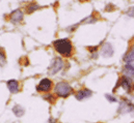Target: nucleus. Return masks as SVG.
Returning <instances> with one entry per match:
<instances>
[{"label":"nucleus","mask_w":134,"mask_h":123,"mask_svg":"<svg viewBox=\"0 0 134 123\" xmlns=\"http://www.w3.org/2000/svg\"><path fill=\"white\" fill-rule=\"evenodd\" d=\"M53 46L56 50V52H58L59 54L64 55V56H70L72 54L73 51V47L71 41L67 38H63V39H57L53 42Z\"/></svg>","instance_id":"1"},{"label":"nucleus","mask_w":134,"mask_h":123,"mask_svg":"<svg viewBox=\"0 0 134 123\" xmlns=\"http://www.w3.org/2000/svg\"><path fill=\"white\" fill-rule=\"evenodd\" d=\"M54 92L57 96L66 98V97L70 96L73 93V88L71 87L70 84H68L67 82H59V83H57L55 85Z\"/></svg>","instance_id":"2"},{"label":"nucleus","mask_w":134,"mask_h":123,"mask_svg":"<svg viewBox=\"0 0 134 123\" xmlns=\"http://www.w3.org/2000/svg\"><path fill=\"white\" fill-rule=\"evenodd\" d=\"M118 112H119V114L132 113V112H134V106L131 102H129V100L123 99V100L120 102V107H119Z\"/></svg>","instance_id":"3"},{"label":"nucleus","mask_w":134,"mask_h":123,"mask_svg":"<svg viewBox=\"0 0 134 123\" xmlns=\"http://www.w3.org/2000/svg\"><path fill=\"white\" fill-rule=\"evenodd\" d=\"M52 85H53V83H52L51 80H49V79H43L40 82V84L37 85L36 90L40 91V92H49L51 90V88H52Z\"/></svg>","instance_id":"4"},{"label":"nucleus","mask_w":134,"mask_h":123,"mask_svg":"<svg viewBox=\"0 0 134 123\" xmlns=\"http://www.w3.org/2000/svg\"><path fill=\"white\" fill-rule=\"evenodd\" d=\"M120 85L124 88V90H126L128 93H130L131 91H132V89H133V83H132V80H131L130 78H128V77H125V76L121 79V82H120L119 85H116V87L120 86Z\"/></svg>","instance_id":"5"},{"label":"nucleus","mask_w":134,"mask_h":123,"mask_svg":"<svg viewBox=\"0 0 134 123\" xmlns=\"http://www.w3.org/2000/svg\"><path fill=\"white\" fill-rule=\"evenodd\" d=\"M63 66H64V62L63 60L60 59V58H56L53 63H52V65H51V68H50V72H51V75H55L56 72H58L62 68H63Z\"/></svg>","instance_id":"6"},{"label":"nucleus","mask_w":134,"mask_h":123,"mask_svg":"<svg viewBox=\"0 0 134 123\" xmlns=\"http://www.w3.org/2000/svg\"><path fill=\"white\" fill-rule=\"evenodd\" d=\"M6 85H7V88H8V90H9V92L15 94V93H18L20 91L19 82L16 81V80H9V81H7Z\"/></svg>","instance_id":"7"},{"label":"nucleus","mask_w":134,"mask_h":123,"mask_svg":"<svg viewBox=\"0 0 134 123\" xmlns=\"http://www.w3.org/2000/svg\"><path fill=\"white\" fill-rule=\"evenodd\" d=\"M9 18H10V21L13 22V23H19V22H21L22 21V19H23V13L21 11V10H19V9H16V10H14L12 14H10V16H9Z\"/></svg>","instance_id":"8"},{"label":"nucleus","mask_w":134,"mask_h":123,"mask_svg":"<svg viewBox=\"0 0 134 123\" xmlns=\"http://www.w3.org/2000/svg\"><path fill=\"white\" fill-rule=\"evenodd\" d=\"M92 95H93V92L90 89H81V90H79L78 92L76 93V98L78 100H82V99L91 97Z\"/></svg>","instance_id":"9"},{"label":"nucleus","mask_w":134,"mask_h":123,"mask_svg":"<svg viewBox=\"0 0 134 123\" xmlns=\"http://www.w3.org/2000/svg\"><path fill=\"white\" fill-rule=\"evenodd\" d=\"M102 55L104 57H111L112 54H113V49H112V46L110 44H105L104 47L102 48V51H101Z\"/></svg>","instance_id":"10"},{"label":"nucleus","mask_w":134,"mask_h":123,"mask_svg":"<svg viewBox=\"0 0 134 123\" xmlns=\"http://www.w3.org/2000/svg\"><path fill=\"white\" fill-rule=\"evenodd\" d=\"M124 73H125V77H128L130 79H133L134 78V65L133 64H126L125 68H124Z\"/></svg>","instance_id":"11"},{"label":"nucleus","mask_w":134,"mask_h":123,"mask_svg":"<svg viewBox=\"0 0 134 123\" xmlns=\"http://www.w3.org/2000/svg\"><path fill=\"white\" fill-rule=\"evenodd\" d=\"M13 112H14V114H15L18 118L24 116V114H25V110H24V108L21 107L20 104H16V106L13 108Z\"/></svg>","instance_id":"12"},{"label":"nucleus","mask_w":134,"mask_h":123,"mask_svg":"<svg viewBox=\"0 0 134 123\" xmlns=\"http://www.w3.org/2000/svg\"><path fill=\"white\" fill-rule=\"evenodd\" d=\"M124 61L126 62L127 64H130V63H132L134 61V46L129 50V52L125 55Z\"/></svg>","instance_id":"13"},{"label":"nucleus","mask_w":134,"mask_h":123,"mask_svg":"<svg viewBox=\"0 0 134 123\" xmlns=\"http://www.w3.org/2000/svg\"><path fill=\"white\" fill-rule=\"evenodd\" d=\"M6 63V57H5V54L3 52L2 49H0V66H4Z\"/></svg>","instance_id":"14"},{"label":"nucleus","mask_w":134,"mask_h":123,"mask_svg":"<svg viewBox=\"0 0 134 123\" xmlns=\"http://www.w3.org/2000/svg\"><path fill=\"white\" fill-rule=\"evenodd\" d=\"M38 8V5L36 4V3H31L28 7H27V11L30 14V13H32V11H34V10H36Z\"/></svg>","instance_id":"15"},{"label":"nucleus","mask_w":134,"mask_h":123,"mask_svg":"<svg viewBox=\"0 0 134 123\" xmlns=\"http://www.w3.org/2000/svg\"><path fill=\"white\" fill-rule=\"evenodd\" d=\"M44 98H45L47 101H49V102H54V101H55V98H54L53 95H51V93H48V94L44 95Z\"/></svg>","instance_id":"16"},{"label":"nucleus","mask_w":134,"mask_h":123,"mask_svg":"<svg viewBox=\"0 0 134 123\" xmlns=\"http://www.w3.org/2000/svg\"><path fill=\"white\" fill-rule=\"evenodd\" d=\"M105 97H106V99H107L108 101H110V102H116V101H118L116 97H114V96H112V95H110V94H105Z\"/></svg>","instance_id":"17"},{"label":"nucleus","mask_w":134,"mask_h":123,"mask_svg":"<svg viewBox=\"0 0 134 123\" xmlns=\"http://www.w3.org/2000/svg\"><path fill=\"white\" fill-rule=\"evenodd\" d=\"M128 16H130V17H132L134 18V6L133 7H130L128 10H127V13H126Z\"/></svg>","instance_id":"18"},{"label":"nucleus","mask_w":134,"mask_h":123,"mask_svg":"<svg viewBox=\"0 0 134 123\" xmlns=\"http://www.w3.org/2000/svg\"><path fill=\"white\" fill-rule=\"evenodd\" d=\"M48 123H56V120H55L54 118H50L49 121H48Z\"/></svg>","instance_id":"19"}]
</instances>
